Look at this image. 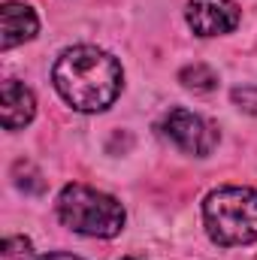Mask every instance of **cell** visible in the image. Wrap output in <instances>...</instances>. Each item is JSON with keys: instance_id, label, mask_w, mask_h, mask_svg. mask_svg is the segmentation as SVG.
<instances>
[{"instance_id": "obj_1", "label": "cell", "mask_w": 257, "mask_h": 260, "mask_svg": "<svg viewBox=\"0 0 257 260\" xmlns=\"http://www.w3.org/2000/svg\"><path fill=\"white\" fill-rule=\"evenodd\" d=\"M58 94L79 112H103L121 94V64L97 46H73L52 70Z\"/></svg>"}, {"instance_id": "obj_6", "label": "cell", "mask_w": 257, "mask_h": 260, "mask_svg": "<svg viewBox=\"0 0 257 260\" xmlns=\"http://www.w3.org/2000/svg\"><path fill=\"white\" fill-rule=\"evenodd\" d=\"M37 12L27 3L18 0H6L0 6V49H15L27 40L37 37Z\"/></svg>"}, {"instance_id": "obj_12", "label": "cell", "mask_w": 257, "mask_h": 260, "mask_svg": "<svg viewBox=\"0 0 257 260\" xmlns=\"http://www.w3.org/2000/svg\"><path fill=\"white\" fill-rule=\"evenodd\" d=\"M124 260H139V257H124Z\"/></svg>"}, {"instance_id": "obj_8", "label": "cell", "mask_w": 257, "mask_h": 260, "mask_svg": "<svg viewBox=\"0 0 257 260\" xmlns=\"http://www.w3.org/2000/svg\"><path fill=\"white\" fill-rule=\"evenodd\" d=\"M179 79H182V85H185V88H194V91H212V88H215V82H218L215 70H212V67H206V64L185 67Z\"/></svg>"}, {"instance_id": "obj_9", "label": "cell", "mask_w": 257, "mask_h": 260, "mask_svg": "<svg viewBox=\"0 0 257 260\" xmlns=\"http://www.w3.org/2000/svg\"><path fill=\"white\" fill-rule=\"evenodd\" d=\"M0 260H37V254H34L30 239H24V236H6Z\"/></svg>"}, {"instance_id": "obj_2", "label": "cell", "mask_w": 257, "mask_h": 260, "mask_svg": "<svg viewBox=\"0 0 257 260\" xmlns=\"http://www.w3.org/2000/svg\"><path fill=\"white\" fill-rule=\"evenodd\" d=\"M203 224L212 242L251 245L257 242V191L254 188H218L203 203Z\"/></svg>"}, {"instance_id": "obj_10", "label": "cell", "mask_w": 257, "mask_h": 260, "mask_svg": "<svg viewBox=\"0 0 257 260\" xmlns=\"http://www.w3.org/2000/svg\"><path fill=\"white\" fill-rule=\"evenodd\" d=\"M233 100L236 103H248L245 109L248 112H257V88H236L233 91Z\"/></svg>"}, {"instance_id": "obj_5", "label": "cell", "mask_w": 257, "mask_h": 260, "mask_svg": "<svg viewBox=\"0 0 257 260\" xmlns=\"http://www.w3.org/2000/svg\"><path fill=\"white\" fill-rule=\"evenodd\" d=\"M185 18L197 37H221L236 30L239 6L233 0H188Z\"/></svg>"}, {"instance_id": "obj_4", "label": "cell", "mask_w": 257, "mask_h": 260, "mask_svg": "<svg viewBox=\"0 0 257 260\" xmlns=\"http://www.w3.org/2000/svg\"><path fill=\"white\" fill-rule=\"evenodd\" d=\"M164 136L185 154H197V157H206L218 145L215 127L188 109H170L164 115Z\"/></svg>"}, {"instance_id": "obj_3", "label": "cell", "mask_w": 257, "mask_h": 260, "mask_svg": "<svg viewBox=\"0 0 257 260\" xmlns=\"http://www.w3.org/2000/svg\"><path fill=\"white\" fill-rule=\"evenodd\" d=\"M58 218L64 227L94 239H112L124 227L121 203L88 185H67L58 194Z\"/></svg>"}, {"instance_id": "obj_11", "label": "cell", "mask_w": 257, "mask_h": 260, "mask_svg": "<svg viewBox=\"0 0 257 260\" xmlns=\"http://www.w3.org/2000/svg\"><path fill=\"white\" fill-rule=\"evenodd\" d=\"M43 260H82V257H73V254H61L58 251V254H46Z\"/></svg>"}, {"instance_id": "obj_7", "label": "cell", "mask_w": 257, "mask_h": 260, "mask_svg": "<svg viewBox=\"0 0 257 260\" xmlns=\"http://www.w3.org/2000/svg\"><path fill=\"white\" fill-rule=\"evenodd\" d=\"M37 112V100L30 94V88H24L18 79H6L3 91H0V118L6 130H18L24 124H30Z\"/></svg>"}]
</instances>
